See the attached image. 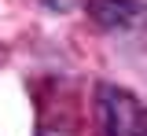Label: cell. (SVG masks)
<instances>
[{
    "label": "cell",
    "mask_w": 147,
    "mask_h": 136,
    "mask_svg": "<svg viewBox=\"0 0 147 136\" xmlns=\"http://www.w3.org/2000/svg\"><path fill=\"white\" fill-rule=\"evenodd\" d=\"M40 7H48V11H74L77 4H85V0H37Z\"/></svg>",
    "instance_id": "cell-3"
},
{
    "label": "cell",
    "mask_w": 147,
    "mask_h": 136,
    "mask_svg": "<svg viewBox=\"0 0 147 136\" xmlns=\"http://www.w3.org/2000/svg\"><path fill=\"white\" fill-rule=\"evenodd\" d=\"M92 22L107 33H147L144 0H85Z\"/></svg>",
    "instance_id": "cell-2"
},
{
    "label": "cell",
    "mask_w": 147,
    "mask_h": 136,
    "mask_svg": "<svg viewBox=\"0 0 147 136\" xmlns=\"http://www.w3.org/2000/svg\"><path fill=\"white\" fill-rule=\"evenodd\" d=\"M96 114H99L103 136H147L144 103L118 85H99L96 88Z\"/></svg>",
    "instance_id": "cell-1"
}]
</instances>
